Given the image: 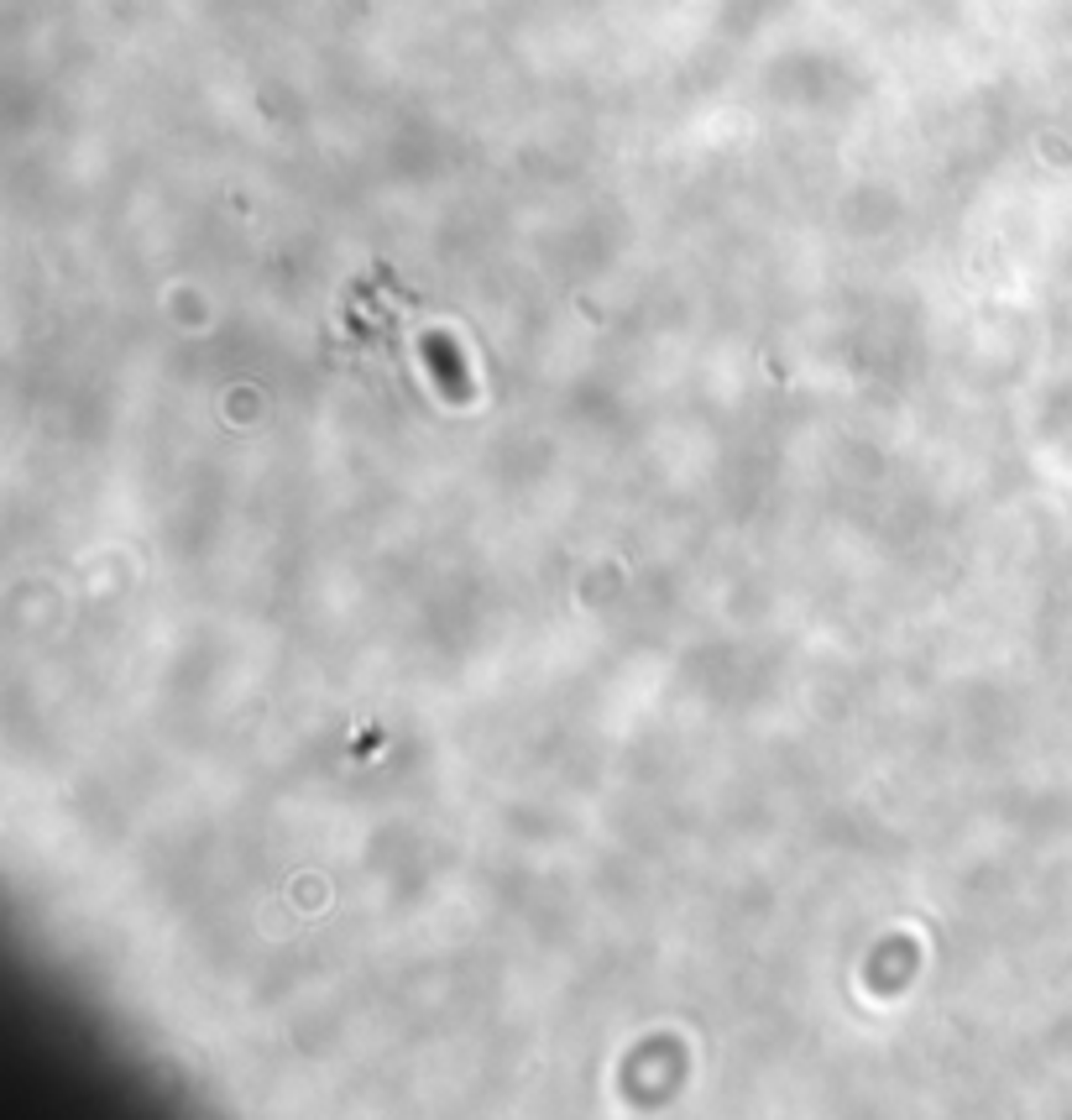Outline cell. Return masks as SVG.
Listing matches in <instances>:
<instances>
[{"label": "cell", "mask_w": 1072, "mask_h": 1120, "mask_svg": "<svg viewBox=\"0 0 1072 1120\" xmlns=\"http://www.w3.org/2000/svg\"><path fill=\"white\" fill-rule=\"evenodd\" d=\"M429 356H434V367H440V383H445V393H451V398H466V372L451 362V352H445V340H434V346H429Z\"/></svg>", "instance_id": "1"}]
</instances>
